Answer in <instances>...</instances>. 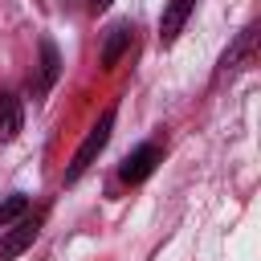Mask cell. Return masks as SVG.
<instances>
[{"mask_svg": "<svg viewBox=\"0 0 261 261\" xmlns=\"http://www.w3.org/2000/svg\"><path fill=\"white\" fill-rule=\"evenodd\" d=\"M110 135H114V110H106L94 126H90V135L82 139V147L73 151V159H69V167H65V184H77L90 167H94V159L106 151V143H110Z\"/></svg>", "mask_w": 261, "mask_h": 261, "instance_id": "1", "label": "cell"}, {"mask_svg": "<svg viewBox=\"0 0 261 261\" xmlns=\"http://www.w3.org/2000/svg\"><path fill=\"white\" fill-rule=\"evenodd\" d=\"M253 49H257V20H253V24H245V29L237 33V41L228 45V53L220 57V69H216V77H224V73H237V69L253 65Z\"/></svg>", "mask_w": 261, "mask_h": 261, "instance_id": "4", "label": "cell"}, {"mask_svg": "<svg viewBox=\"0 0 261 261\" xmlns=\"http://www.w3.org/2000/svg\"><path fill=\"white\" fill-rule=\"evenodd\" d=\"M41 224H45V208H37L33 216H20V220H12V224H8V232L0 237V261H12V257H20V253H24V249L37 241Z\"/></svg>", "mask_w": 261, "mask_h": 261, "instance_id": "2", "label": "cell"}, {"mask_svg": "<svg viewBox=\"0 0 261 261\" xmlns=\"http://www.w3.org/2000/svg\"><path fill=\"white\" fill-rule=\"evenodd\" d=\"M110 8V0H90V12H106Z\"/></svg>", "mask_w": 261, "mask_h": 261, "instance_id": "10", "label": "cell"}, {"mask_svg": "<svg viewBox=\"0 0 261 261\" xmlns=\"http://www.w3.org/2000/svg\"><path fill=\"white\" fill-rule=\"evenodd\" d=\"M24 126V110H20V98L12 90H0V143H12Z\"/></svg>", "mask_w": 261, "mask_h": 261, "instance_id": "6", "label": "cell"}, {"mask_svg": "<svg viewBox=\"0 0 261 261\" xmlns=\"http://www.w3.org/2000/svg\"><path fill=\"white\" fill-rule=\"evenodd\" d=\"M130 37H135L130 20H118V24L106 33V41H102V65H106V69H114V65H118V57L130 49Z\"/></svg>", "mask_w": 261, "mask_h": 261, "instance_id": "7", "label": "cell"}, {"mask_svg": "<svg viewBox=\"0 0 261 261\" xmlns=\"http://www.w3.org/2000/svg\"><path fill=\"white\" fill-rule=\"evenodd\" d=\"M192 8H196V0H167V8H163V16H159V45H163V49L175 45V37L184 33Z\"/></svg>", "mask_w": 261, "mask_h": 261, "instance_id": "5", "label": "cell"}, {"mask_svg": "<svg viewBox=\"0 0 261 261\" xmlns=\"http://www.w3.org/2000/svg\"><path fill=\"white\" fill-rule=\"evenodd\" d=\"M159 159H163V147H159V143H143V147H135V151L122 159L118 179H122V184H143V179L159 167Z\"/></svg>", "mask_w": 261, "mask_h": 261, "instance_id": "3", "label": "cell"}, {"mask_svg": "<svg viewBox=\"0 0 261 261\" xmlns=\"http://www.w3.org/2000/svg\"><path fill=\"white\" fill-rule=\"evenodd\" d=\"M24 212H29V196H20V192H16V196H8V200L0 204V228H8L12 220H20Z\"/></svg>", "mask_w": 261, "mask_h": 261, "instance_id": "9", "label": "cell"}, {"mask_svg": "<svg viewBox=\"0 0 261 261\" xmlns=\"http://www.w3.org/2000/svg\"><path fill=\"white\" fill-rule=\"evenodd\" d=\"M57 73H61V57H57V45L45 37V41H41V77H37L33 94H37V98H41V94H49V90L57 86Z\"/></svg>", "mask_w": 261, "mask_h": 261, "instance_id": "8", "label": "cell"}]
</instances>
